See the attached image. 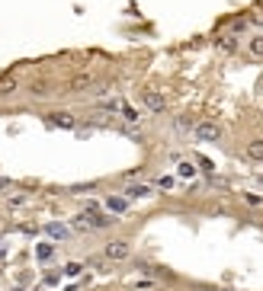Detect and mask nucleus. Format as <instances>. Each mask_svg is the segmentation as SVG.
<instances>
[{
	"instance_id": "f257e3e1",
	"label": "nucleus",
	"mask_w": 263,
	"mask_h": 291,
	"mask_svg": "<svg viewBox=\"0 0 263 291\" xmlns=\"http://www.w3.org/2000/svg\"><path fill=\"white\" fill-rule=\"evenodd\" d=\"M129 253H132V243H129V240H109V243L103 247V256H106V259H112V262L125 259Z\"/></svg>"
},
{
	"instance_id": "f03ea898",
	"label": "nucleus",
	"mask_w": 263,
	"mask_h": 291,
	"mask_svg": "<svg viewBox=\"0 0 263 291\" xmlns=\"http://www.w3.org/2000/svg\"><path fill=\"white\" fill-rule=\"evenodd\" d=\"M193 138H196V141H206V144H212V141L221 138V128L215 125V122H196V131H193Z\"/></svg>"
},
{
	"instance_id": "7ed1b4c3",
	"label": "nucleus",
	"mask_w": 263,
	"mask_h": 291,
	"mask_svg": "<svg viewBox=\"0 0 263 291\" xmlns=\"http://www.w3.org/2000/svg\"><path fill=\"white\" fill-rule=\"evenodd\" d=\"M141 106H145L148 112H164L167 109V99L160 96L158 90H141Z\"/></svg>"
},
{
	"instance_id": "20e7f679",
	"label": "nucleus",
	"mask_w": 263,
	"mask_h": 291,
	"mask_svg": "<svg viewBox=\"0 0 263 291\" xmlns=\"http://www.w3.org/2000/svg\"><path fill=\"white\" fill-rule=\"evenodd\" d=\"M42 231L49 234L52 240H67V237H71V227H67V224H58V221H49Z\"/></svg>"
},
{
	"instance_id": "39448f33",
	"label": "nucleus",
	"mask_w": 263,
	"mask_h": 291,
	"mask_svg": "<svg viewBox=\"0 0 263 291\" xmlns=\"http://www.w3.org/2000/svg\"><path fill=\"white\" fill-rule=\"evenodd\" d=\"M173 131H177V134H193V131H196V122H193L190 116H177V119H173Z\"/></svg>"
},
{
	"instance_id": "423d86ee",
	"label": "nucleus",
	"mask_w": 263,
	"mask_h": 291,
	"mask_svg": "<svg viewBox=\"0 0 263 291\" xmlns=\"http://www.w3.org/2000/svg\"><path fill=\"white\" fill-rule=\"evenodd\" d=\"M151 195V189L145 186V182H132V186H125V199H148Z\"/></svg>"
},
{
	"instance_id": "0eeeda50",
	"label": "nucleus",
	"mask_w": 263,
	"mask_h": 291,
	"mask_svg": "<svg viewBox=\"0 0 263 291\" xmlns=\"http://www.w3.org/2000/svg\"><path fill=\"white\" fill-rule=\"evenodd\" d=\"M90 86H93V77L80 74V77H74L71 83H67V90H71V93H84V90H90Z\"/></svg>"
},
{
	"instance_id": "6e6552de",
	"label": "nucleus",
	"mask_w": 263,
	"mask_h": 291,
	"mask_svg": "<svg viewBox=\"0 0 263 291\" xmlns=\"http://www.w3.org/2000/svg\"><path fill=\"white\" fill-rule=\"evenodd\" d=\"M49 125H55V128H74L77 122H74V116H67V112H55V116H49Z\"/></svg>"
},
{
	"instance_id": "1a4fd4ad",
	"label": "nucleus",
	"mask_w": 263,
	"mask_h": 291,
	"mask_svg": "<svg viewBox=\"0 0 263 291\" xmlns=\"http://www.w3.org/2000/svg\"><path fill=\"white\" fill-rule=\"evenodd\" d=\"M106 208L116 211V214H122L125 208H129V199H125V195H109V199H106Z\"/></svg>"
},
{
	"instance_id": "9d476101",
	"label": "nucleus",
	"mask_w": 263,
	"mask_h": 291,
	"mask_svg": "<svg viewBox=\"0 0 263 291\" xmlns=\"http://www.w3.org/2000/svg\"><path fill=\"white\" fill-rule=\"evenodd\" d=\"M247 157H251V160H263V138L247 141Z\"/></svg>"
},
{
	"instance_id": "9b49d317",
	"label": "nucleus",
	"mask_w": 263,
	"mask_h": 291,
	"mask_svg": "<svg viewBox=\"0 0 263 291\" xmlns=\"http://www.w3.org/2000/svg\"><path fill=\"white\" fill-rule=\"evenodd\" d=\"M16 77H10V74H6V77H0V96H10V93H16Z\"/></svg>"
},
{
	"instance_id": "f8f14e48",
	"label": "nucleus",
	"mask_w": 263,
	"mask_h": 291,
	"mask_svg": "<svg viewBox=\"0 0 263 291\" xmlns=\"http://www.w3.org/2000/svg\"><path fill=\"white\" fill-rule=\"evenodd\" d=\"M215 45H218V51H234V48H238V39H234V36H221Z\"/></svg>"
},
{
	"instance_id": "ddd939ff",
	"label": "nucleus",
	"mask_w": 263,
	"mask_h": 291,
	"mask_svg": "<svg viewBox=\"0 0 263 291\" xmlns=\"http://www.w3.org/2000/svg\"><path fill=\"white\" fill-rule=\"evenodd\" d=\"M247 48H251V55H257V58H263V36H254L251 42H247Z\"/></svg>"
},
{
	"instance_id": "4468645a",
	"label": "nucleus",
	"mask_w": 263,
	"mask_h": 291,
	"mask_svg": "<svg viewBox=\"0 0 263 291\" xmlns=\"http://www.w3.org/2000/svg\"><path fill=\"white\" fill-rule=\"evenodd\" d=\"M180 176H183V179H193V176H196V166L193 164H180V170H177Z\"/></svg>"
},
{
	"instance_id": "2eb2a0df",
	"label": "nucleus",
	"mask_w": 263,
	"mask_h": 291,
	"mask_svg": "<svg viewBox=\"0 0 263 291\" xmlns=\"http://www.w3.org/2000/svg\"><path fill=\"white\" fill-rule=\"evenodd\" d=\"M122 119H125V122H138V112H135L132 106H125V103H122Z\"/></svg>"
},
{
	"instance_id": "dca6fc26",
	"label": "nucleus",
	"mask_w": 263,
	"mask_h": 291,
	"mask_svg": "<svg viewBox=\"0 0 263 291\" xmlns=\"http://www.w3.org/2000/svg\"><path fill=\"white\" fill-rule=\"evenodd\" d=\"M36 256H39V259H49V256H52V247H49V243H39V247H36Z\"/></svg>"
},
{
	"instance_id": "f3484780",
	"label": "nucleus",
	"mask_w": 263,
	"mask_h": 291,
	"mask_svg": "<svg viewBox=\"0 0 263 291\" xmlns=\"http://www.w3.org/2000/svg\"><path fill=\"white\" fill-rule=\"evenodd\" d=\"M64 272H67V275H80V262H67Z\"/></svg>"
},
{
	"instance_id": "a211bd4d",
	"label": "nucleus",
	"mask_w": 263,
	"mask_h": 291,
	"mask_svg": "<svg viewBox=\"0 0 263 291\" xmlns=\"http://www.w3.org/2000/svg\"><path fill=\"white\" fill-rule=\"evenodd\" d=\"M196 164H199V166H202V170H206V173H212V166H215V164H212V160H206V157H199V160H196Z\"/></svg>"
},
{
	"instance_id": "6ab92c4d",
	"label": "nucleus",
	"mask_w": 263,
	"mask_h": 291,
	"mask_svg": "<svg viewBox=\"0 0 263 291\" xmlns=\"http://www.w3.org/2000/svg\"><path fill=\"white\" fill-rule=\"evenodd\" d=\"M158 186H160V189H173V179H170V176H164V179H160Z\"/></svg>"
},
{
	"instance_id": "aec40b11",
	"label": "nucleus",
	"mask_w": 263,
	"mask_h": 291,
	"mask_svg": "<svg viewBox=\"0 0 263 291\" xmlns=\"http://www.w3.org/2000/svg\"><path fill=\"white\" fill-rule=\"evenodd\" d=\"M3 189H10V182H6V179H0V192H3Z\"/></svg>"
}]
</instances>
